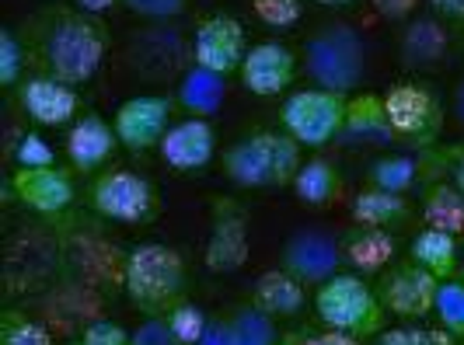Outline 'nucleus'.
I'll return each instance as SVG.
<instances>
[{
  "label": "nucleus",
  "instance_id": "44",
  "mask_svg": "<svg viewBox=\"0 0 464 345\" xmlns=\"http://www.w3.org/2000/svg\"><path fill=\"white\" fill-rule=\"evenodd\" d=\"M422 331L426 328H392V331H381L373 345H419L422 342Z\"/></svg>",
  "mask_w": 464,
  "mask_h": 345
},
{
  "label": "nucleus",
  "instance_id": "11",
  "mask_svg": "<svg viewBox=\"0 0 464 345\" xmlns=\"http://www.w3.org/2000/svg\"><path fill=\"white\" fill-rule=\"evenodd\" d=\"M437 293H440V279L426 273L412 258L392 262L377 279V297L384 303V311L401 321H419V318L433 314Z\"/></svg>",
  "mask_w": 464,
  "mask_h": 345
},
{
  "label": "nucleus",
  "instance_id": "47",
  "mask_svg": "<svg viewBox=\"0 0 464 345\" xmlns=\"http://www.w3.org/2000/svg\"><path fill=\"white\" fill-rule=\"evenodd\" d=\"M122 0H73V7H81V11H88V14H105L109 7H116Z\"/></svg>",
  "mask_w": 464,
  "mask_h": 345
},
{
  "label": "nucleus",
  "instance_id": "18",
  "mask_svg": "<svg viewBox=\"0 0 464 345\" xmlns=\"http://www.w3.org/2000/svg\"><path fill=\"white\" fill-rule=\"evenodd\" d=\"M241 84L258 98H273V94L286 91L297 77V56L294 49L283 43H258L248 49L245 63H241Z\"/></svg>",
  "mask_w": 464,
  "mask_h": 345
},
{
  "label": "nucleus",
  "instance_id": "37",
  "mask_svg": "<svg viewBox=\"0 0 464 345\" xmlns=\"http://www.w3.org/2000/svg\"><path fill=\"white\" fill-rule=\"evenodd\" d=\"M11 158H14L18 168H53L56 164L53 147L39 133H22L11 147Z\"/></svg>",
  "mask_w": 464,
  "mask_h": 345
},
{
  "label": "nucleus",
  "instance_id": "34",
  "mask_svg": "<svg viewBox=\"0 0 464 345\" xmlns=\"http://www.w3.org/2000/svg\"><path fill=\"white\" fill-rule=\"evenodd\" d=\"M164 321H168L171 335H175L182 345H199L209 328V314L203 311V307H196V303H188L186 300V303H179Z\"/></svg>",
  "mask_w": 464,
  "mask_h": 345
},
{
  "label": "nucleus",
  "instance_id": "12",
  "mask_svg": "<svg viewBox=\"0 0 464 345\" xmlns=\"http://www.w3.org/2000/svg\"><path fill=\"white\" fill-rule=\"evenodd\" d=\"M343 244L325 227H297L279 248V269H286L304 286H322L343 269Z\"/></svg>",
  "mask_w": 464,
  "mask_h": 345
},
{
  "label": "nucleus",
  "instance_id": "35",
  "mask_svg": "<svg viewBox=\"0 0 464 345\" xmlns=\"http://www.w3.org/2000/svg\"><path fill=\"white\" fill-rule=\"evenodd\" d=\"M266 28H294L304 14V0H248Z\"/></svg>",
  "mask_w": 464,
  "mask_h": 345
},
{
  "label": "nucleus",
  "instance_id": "23",
  "mask_svg": "<svg viewBox=\"0 0 464 345\" xmlns=\"http://www.w3.org/2000/svg\"><path fill=\"white\" fill-rule=\"evenodd\" d=\"M252 303L258 311H266L276 321H290L307 307V286L301 279H294L286 269H269L256 279L252 286Z\"/></svg>",
  "mask_w": 464,
  "mask_h": 345
},
{
  "label": "nucleus",
  "instance_id": "5",
  "mask_svg": "<svg viewBox=\"0 0 464 345\" xmlns=\"http://www.w3.org/2000/svg\"><path fill=\"white\" fill-rule=\"evenodd\" d=\"M314 314L328 331H343L349 339H377L384 331V303L377 286L363 283L360 273H339L314 290Z\"/></svg>",
  "mask_w": 464,
  "mask_h": 345
},
{
  "label": "nucleus",
  "instance_id": "9",
  "mask_svg": "<svg viewBox=\"0 0 464 345\" xmlns=\"http://www.w3.org/2000/svg\"><path fill=\"white\" fill-rule=\"evenodd\" d=\"M88 209L116 224H150L158 216V188L137 171H98L88 182Z\"/></svg>",
  "mask_w": 464,
  "mask_h": 345
},
{
  "label": "nucleus",
  "instance_id": "50",
  "mask_svg": "<svg viewBox=\"0 0 464 345\" xmlns=\"http://www.w3.org/2000/svg\"><path fill=\"white\" fill-rule=\"evenodd\" d=\"M318 4H322V7H353L356 0H318Z\"/></svg>",
  "mask_w": 464,
  "mask_h": 345
},
{
  "label": "nucleus",
  "instance_id": "36",
  "mask_svg": "<svg viewBox=\"0 0 464 345\" xmlns=\"http://www.w3.org/2000/svg\"><path fill=\"white\" fill-rule=\"evenodd\" d=\"M419 171H433V175L450 171V182L458 185V188H461V196H464V143L450 147L447 154H440L437 147L422 150V154H419ZM433 175H430V178H433Z\"/></svg>",
  "mask_w": 464,
  "mask_h": 345
},
{
  "label": "nucleus",
  "instance_id": "3",
  "mask_svg": "<svg viewBox=\"0 0 464 345\" xmlns=\"http://www.w3.org/2000/svg\"><path fill=\"white\" fill-rule=\"evenodd\" d=\"M367 60H371V49L363 43V35L346 22L322 24L304 43V70L311 84L346 98L363 88Z\"/></svg>",
  "mask_w": 464,
  "mask_h": 345
},
{
  "label": "nucleus",
  "instance_id": "46",
  "mask_svg": "<svg viewBox=\"0 0 464 345\" xmlns=\"http://www.w3.org/2000/svg\"><path fill=\"white\" fill-rule=\"evenodd\" d=\"M419 345H461V339L450 335L447 328H430V331H422V342Z\"/></svg>",
  "mask_w": 464,
  "mask_h": 345
},
{
  "label": "nucleus",
  "instance_id": "14",
  "mask_svg": "<svg viewBox=\"0 0 464 345\" xmlns=\"http://www.w3.org/2000/svg\"><path fill=\"white\" fill-rule=\"evenodd\" d=\"M4 192L14 196L24 209H32L39 216H63L77 199V185H73L67 168H60V164H53V168H14Z\"/></svg>",
  "mask_w": 464,
  "mask_h": 345
},
{
  "label": "nucleus",
  "instance_id": "15",
  "mask_svg": "<svg viewBox=\"0 0 464 345\" xmlns=\"http://www.w3.org/2000/svg\"><path fill=\"white\" fill-rule=\"evenodd\" d=\"M192 56L199 67L213 70V73H241V63L248 56V43H245V24L234 14H207L199 18L196 32H192Z\"/></svg>",
  "mask_w": 464,
  "mask_h": 345
},
{
  "label": "nucleus",
  "instance_id": "10",
  "mask_svg": "<svg viewBox=\"0 0 464 345\" xmlns=\"http://www.w3.org/2000/svg\"><path fill=\"white\" fill-rule=\"evenodd\" d=\"M209 237L203 248V265L209 273L224 276L245 269L252 241H248V209L231 196H213L209 199Z\"/></svg>",
  "mask_w": 464,
  "mask_h": 345
},
{
  "label": "nucleus",
  "instance_id": "21",
  "mask_svg": "<svg viewBox=\"0 0 464 345\" xmlns=\"http://www.w3.org/2000/svg\"><path fill=\"white\" fill-rule=\"evenodd\" d=\"M116 147L119 137L112 122H105L98 112H84L67 133V158L73 171H84V175H98Z\"/></svg>",
  "mask_w": 464,
  "mask_h": 345
},
{
  "label": "nucleus",
  "instance_id": "42",
  "mask_svg": "<svg viewBox=\"0 0 464 345\" xmlns=\"http://www.w3.org/2000/svg\"><path fill=\"white\" fill-rule=\"evenodd\" d=\"M199 345H241V342L234 339L231 324H227L224 314H209V328H207V335H203V342Z\"/></svg>",
  "mask_w": 464,
  "mask_h": 345
},
{
  "label": "nucleus",
  "instance_id": "24",
  "mask_svg": "<svg viewBox=\"0 0 464 345\" xmlns=\"http://www.w3.org/2000/svg\"><path fill=\"white\" fill-rule=\"evenodd\" d=\"M175 101H179L188 115L209 119V115L220 112L224 101H227V77H224V73H213V70H207V67H199V63H192V67L179 77Z\"/></svg>",
  "mask_w": 464,
  "mask_h": 345
},
{
  "label": "nucleus",
  "instance_id": "25",
  "mask_svg": "<svg viewBox=\"0 0 464 345\" xmlns=\"http://www.w3.org/2000/svg\"><path fill=\"white\" fill-rule=\"evenodd\" d=\"M409 258L443 283V279H454L458 269H461V241L454 234H447V230L426 227L412 237Z\"/></svg>",
  "mask_w": 464,
  "mask_h": 345
},
{
  "label": "nucleus",
  "instance_id": "51",
  "mask_svg": "<svg viewBox=\"0 0 464 345\" xmlns=\"http://www.w3.org/2000/svg\"><path fill=\"white\" fill-rule=\"evenodd\" d=\"M458 273H461V283H464V265H461V269H458Z\"/></svg>",
  "mask_w": 464,
  "mask_h": 345
},
{
  "label": "nucleus",
  "instance_id": "38",
  "mask_svg": "<svg viewBox=\"0 0 464 345\" xmlns=\"http://www.w3.org/2000/svg\"><path fill=\"white\" fill-rule=\"evenodd\" d=\"M122 7L143 22H175L186 14L188 0H122Z\"/></svg>",
  "mask_w": 464,
  "mask_h": 345
},
{
  "label": "nucleus",
  "instance_id": "30",
  "mask_svg": "<svg viewBox=\"0 0 464 345\" xmlns=\"http://www.w3.org/2000/svg\"><path fill=\"white\" fill-rule=\"evenodd\" d=\"M416 182H422V171H419V158H409V154H384L367 168V185L371 188L405 196V192L416 188Z\"/></svg>",
  "mask_w": 464,
  "mask_h": 345
},
{
  "label": "nucleus",
  "instance_id": "19",
  "mask_svg": "<svg viewBox=\"0 0 464 345\" xmlns=\"http://www.w3.org/2000/svg\"><path fill=\"white\" fill-rule=\"evenodd\" d=\"M450 56V32L437 14H419L405 24L401 39H398V60L401 67L412 73H426L447 63Z\"/></svg>",
  "mask_w": 464,
  "mask_h": 345
},
{
  "label": "nucleus",
  "instance_id": "26",
  "mask_svg": "<svg viewBox=\"0 0 464 345\" xmlns=\"http://www.w3.org/2000/svg\"><path fill=\"white\" fill-rule=\"evenodd\" d=\"M294 192L307 209H325L343 196V171L328 158H307L294 178Z\"/></svg>",
  "mask_w": 464,
  "mask_h": 345
},
{
  "label": "nucleus",
  "instance_id": "7",
  "mask_svg": "<svg viewBox=\"0 0 464 345\" xmlns=\"http://www.w3.org/2000/svg\"><path fill=\"white\" fill-rule=\"evenodd\" d=\"M126 63L130 70L150 81V84H164L171 77H182L196 56H192V39L179 24L150 22V28H137L126 43Z\"/></svg>",
  "mask_w": 464,
  "mask_h": 345
},
{
  "label": "nucleus",
  "instance_id": "28",
  "mask_svg": "<svg viewBox=\"0 0 464 345\" xmlns=\"http://www.w3.org/2000/svg\"><path fill=\"white\" fill-rule=\"evenodd\" d=\"M422 220H426V227L447 230V234L461 237L464 234L461 188L454 182H443V178L426 185V192H422Z\"/></svg>",
  "mask_w": 464,
  "mask_h": 345
},
{
  "label": "nucleus",
  "instance_id": "54",
  "mask_svg": "<svg viewBox=\"0 0 464 345\" xmlns=\"http://www.w3.org/2000/svg\"><path fill=\"white\" fill-rule=\"evenodd\" d=\"M461 345H464V339H461Z\"/></svg>",
  "mask_w": 464,
  "mask_h": 345
},
{
  "label": "nucleus",
  "instance_id": "22",
  "mask_svg": "<svg viewBox=\"0 0 464 345\" xmlns=\"http://www.w3.org/2000/svg\"><path fill=\"white\" fill-rule=\"evenodd\" d=\"M339 244H343L346 265H353V273H360V276H377V273H384L398 254V244H395V237H392V230L360 227V224H353V227L339 237Z\"/></svg>",
  "mask_w": 464,
  "mask_h": 345
},
{
  "label": "nucleus",
  "instance_id": "29",
  "mask_svg": "<svg viewBox=\"0 0 464 345\" xmlns=\"http://www.w3.org/2000/svg\"><path fill=\"white\" fill-rule=\"evenodd\" d=\"M224 318H227L234 339H237L241 345H279L283 342L276 318H269L266 311H258L252 300H248V303H234V307H227Z\"/></svg>",
  "mask_w": 464,
  "mask_h": 345
},
{
  "label": "nucleus",
  "instance_id": "2",
  "mask_svg": "<svg viewBox=\"0 0 464 345\" xmlns=\"http://www.w3.org/2000/svg\"><path fill=\"white\" fill-rule=\"evenodd\" d=\"M122 290L143 318H168L188 300L186 258L168 244L143 241L122 262Z\"/></svg>",
  "mask_w": 464,
  "mask_h": 345
},
{
  "label": "nucleus",
  "instance_id": "20",
  "mask_svg": "<svg viewBox=\"0 0 464 345\" xmlns=\"http://www.w3.org/2000/svg\"><path fill=\"white\" fill-rule=\"evenodd\" d=\"M339 139L349 147H392V143H398L392 119H388L384 94H353L346 105V122H343Z\"/></svg>",
  "mask_w": 464,
  "mask_h": 345
},
{
  "label": "nucleus",
  "instance_id": "52",
  "mask_svg": "<svg viewBox=\"0 0 464 345\" xmlns=\"http://www.w3.org/2000/svg\"><path fill=\"white\" fill-rule=\"evenodd\" d=\"M461 244H464V234H461Z\"/></svg>",
  "mask_w": 464,
  "mask_h": 345
},
{
  "label": "nucleus",
  "instance_id": "13",
  "mask_svg": "<svg viewBox=\"0 0 464 345\" xmlns=\"http://www.w3.org/2000/svg\"><path fill=\"white\" fill-rule=\"evenodd\" d=\"M175 98L171 94H137L126 98L112 115V129L119 143L133 154H147L150 147H161L164 133L171 129L175 115Z\"/></svg>",
  "mask_w": 464,
  "mask_h": 345
},
{
  "label": "nucleus",
  "instance_id": "40",
  "mask_svg": "<svg viewBox=\"0 0 464 345\" xmlns=\"http://www.w3.org/2000/svg\"><path fill=\"white\" fill-rule=\"evenodd\" d=\"M130 345H182V342L171 335V328H168L164 318H143V324L130 335Z\"/></svg>",
  "mask_w": 464,
  "mask_h": 345
},
{
  "label": "nucleus",
  "instance_id": "16",
  "mask_svg": "<svg viewBox=\"0 0 464 345\" xmlns=\"http://www.w3.org/2000/svg\"><path fill=\"white\" fill-rule=\"evenodd\" d=\"M18 105L35 126H70L73 119H81V98L73 91V84H63L56 77L35 73L22 81L18 88Z\"/></svg>",
  "mask_w": 464,
  "mask_h": 345
},
{
  "label": "nucleus",
  "instance_id": "17",
  "mask_svg": "<svg viewBox=\"0 0 464 345\" xmlns=\"http://www.w3.org/2000/svg\"><path fill=\"white\" fill-rule=\"evenodd\" d=\"M158 150H161V161L171 171H199L217 154V129H213L209 119L188 115V119L171 122V129L164 133Z\"/></svg>",
  "mask_w": 464,
  "mask_h": 345
},
{
  "label": "nucleus",
  "instance_id": "39",
  "mask_svg": "<svg viewBox=\"0 0 464 345\" xmlns=\"http://www.w3.org/2000/svg\"><path fill=\"white\" fill-rule=\"evenodd\" d=\"M67 345H130V331H122L116 321H92Z\"/></svg>",
  "mask_w": 464,
  "mask_h": 345
},
{
  "label": "nucleus",
  "instance_id": "6",
  "mask_svg": "<svg viewBox=\"0 0 464 345\" xmlns=\"http://www.w3.org/2000/svg\"><path fill=\"white\" fill-rule=\"evenodd\" d=\"M384 105H388V119H392V129H395L398 143L416 147L419 154L437 147L447 112H443V101L433 84L401 81L395 88H388Z\"/></svg>",
  "mask_w": 464,
  "mask_h": 345
},
{
  "label": "nucleus",
  "instance_id": "33",
  "mask_svg": "<svg viewBox=\"0 0 464 345\" xmlns=\"http://www.w3.org/2000/svg\"><path fill=\"white\" fill-rule=\"evenodd\" d=\"M433 314H437L440 328H447L450 335L464 339V283L461 279H443Z\"/></svg>",
  "mask_w": 464,
  "mask_h": 345
},
{
  "label": "nucleus",
  "instance_id": "32",
  "mask_svg": "<svg viewBox=\"0 0 464 345\" xmlns=\"http://www.w3.org/2000/svg\"><path fill=\"white\" fill-rule=\"evenodd\" d=\"M28 70V53L18 35V28H0V84L18 88Z\"/></svg>",
  "mask_w": 464,
  "mask_h": 345
},
{
  "label": "nucleus",
  "instance_id": "48",
  "mask_svg": "<svg viewBox=\"0 0 464 345\" xmlns=\"http://www.w3.org/2000/svg\"><path fill=\"white\" fill-rule=\"evenodd\" d=\"M450 109H454V119H458V126L464 129V77L458 81V88H454V105H450Z\"/></svg>",
  "mask_w": 464,
  "mask_h": 345
},
{
  "label": "nucleus",
  "instance_id": "43",
  "mask_svg": "<svg viewBox=\"0 0 464 345\" xmlns=\"http://www.w3.org/2000/svg\"><path fill=\"white\" fill-rule=\"evenodd\" d=\"M426 4L443 24H461L464 28V0H426Z\"/></svg>",
  "mask_w": 464,
  "mask_h": 345
},
{
  "label": "nucleus",
  "instance_id": "41",
  "mask_svg": "<svg viewBox=\"0 0 464 345\" xmlns=\"http://www.w3.org/2000/svg\"><path fill=\"white\" fill-rule=\"evenodd\" d=\"M371 7L384 22H412L419 0H371Z\"/></svg>",
  "mask_w": 464,
  "mask_h": 345
},
{
  "label": "nucleus",
  "instance_id": "49",
  "mask_svg": "<svg viewBox=\"0 0 464 345\" xmlns=\"http://www.w3.org/2000/svg\"><path fill=\"white\" fill-rule=\"evenodd\" d=\"M279 345H307V331H294V335H283Z\"/></svg>",
  "mask_w": 464,
  "mask_h": 345
},
{
  "label": "nucleus",
  "instance_id": "8",
  "mask_svg": "<svg viewBox=\"0 0 464 345\" xmlns=\"http://www.w3.org/2000/svg\"><path fill=\"white\" fill-rule=\"evenodd\" d=\"M346 105H349L346 94L325 91V88L294 91L283 101V109H279L283 133H290L301 147L322 150V147H328L332 139H339V133H343Z\"/></svg>",
  "mask_w": 464,
  "mask_h": 345
},
{
  "label": "nucleus",
  "instance_id": "1",
  "mask_svg": "<svg viewBox=\"0 0 464 345\" xmlns=\"http://www.w3.org/2000/svg\"><path fill=\"white\" fill-rule=\"evenodd\" d=\"M18 35L28 67L63 84H88L109 53V24L73 4H43L22 24Z\"/></svg>",
  "mask_w": 464,
  "mask_h": 345
},
{
  "label": "nucleus",
  "instance_id": "53",
  "mask_svg": "<svg viewBox=\"0 0 464 345\" xmlns=\"http://www.w3.org/2000/svg\"><path fill=\"white\" fill-rule=\"evenodd\" d=\"M461 39H464V32H461Z\"/></svg>",
  "mask_w": 464,
  "mask_h": 345
},
{
  "label": "nucleus",
  "instance_id": "45",
  "mask_svg": "<svg viewBox=\"0 0 464 345\" xmlns=\"http://www.w3.org/2000/svg\"><path fill=\"white\" fill-rule=\"evenodd\" d=\"M307 345H360V339H349L343 331H322V335L307 331Z\"/></svg>",
  "mask_w": 464,
  "mask_h": 345
},
{
  "label": "nucleus",
  "instance_id": "4",
  "mask_svg": "<svg viewBox=\"0 0 464 345\" xmlns=\"http://www.w3.org/2000/svg\"><path fill=\"white\" fill-rule=\"evenodd\" d=\"M301 143L279 129H258L224 150V175L237 188H283L301 171Z\"/></svg>",
  "mask_w": 464,
  "mask_h": 345
},
{
  "label": "nucleus",
  "instance_id": "31",
  "mask_svg": "<svg viewBox=\"0 0 464 345\" xmlns=\"http://www.w3.org/2000/svg\"><path fill=\"white\" fill-rule=\"evenodd\" d=\"M0 345H53V335L43 321L28 318L18 307L0 314Z\"/></svg>",
  "mask_w": 464,
  "mask_h": 345
},
{
  "label": "nucleus",
  "instance_id": "27",
  "mask_svg": "<svg viewBox=\"0 0 464 345\" xmlns=\"http://www.w3.org/2000/svg\"><path fill=\"white\" fill-rule=\"evenodd\" d=\"M349 216H353V224H360V227L395 230L398 224L409 220V199L367 185V188L349 203Z\"/></svg>",
  "mask_w": 464,
  "mask_h": 345
}]
</instances>
